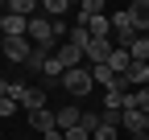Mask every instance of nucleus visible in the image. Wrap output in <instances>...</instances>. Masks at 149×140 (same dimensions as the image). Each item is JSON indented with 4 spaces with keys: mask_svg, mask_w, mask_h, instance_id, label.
I'll return each mask as SVG.
<instances>
[{
    "mask_svg": "<svg viewBox=\"0 0 149 140\" xmlns=\"http://www.w3.org/2000/svg\"><path fill=\"white\" fill-rule=\"evenodd\" d=\"M112 33H116V45L120 49H128L141 33H137V25H133V16H128V8L124 12H112Z\"/></svg>",
    "mask_w": 149,
    "mask_h": 140,
    "instance_id": "obj_1",
    "label": "nucleus"
},
{
    "mask_svg": "<svg viewBox=\"0 0 149 140\" xmlns=\"http://www.w3.org/2000/svg\"><path fill=\"white\" fill-rule=\"evenodd\" d=\"M62 86H66L74 99H83V95H91V86H95V82H91V70H87V66H74V70L62 74Z\"/></svg>",
    "mask_w": 149,
    "mask_h": 140,
    "instance_id": "obj_2",
    "label": "nucleus"
},
{
    "mask_svg": "<svg viewBox=\"0 0 149 140\" xmlns=\"http://www.w3.org/2000/svg\"><path fill=\"white\" fill-rule=\"evenodd\" d=\"M0 54H4L8 62H29L33 41H25V37H0Z\"/></svg>",
    "mask_w": 149,
    "mask_h": 140,
    "instance_id": "obj_3",
    "label": "nucleus"
},
{
    "mask_svg": "<svg viewBox=\"0 0 149 140\" xmlns=\"http://www.w3.org/2000/svg\"><path fill=\"white\" fill-rule=\"evenodd\" d=\"M29 41L33 45H54V21L50 16H29Z\"/></svg>",
    "mask_w": 149,
    "mask_h": 140,
    "instance_id": "obj_4",
    "label": "nucleus"
},
{
    "mask_svg": "<svg viewBox=\"0 0 149 140\" xmlns=\"http://www.w3.org/2000/svg\"><path fill=\"white\" fill-rule=\"evenodd\" d=\"M54 62H58V70L66 74V70H74V66H83V49L66 41V45H58V49H54Z\"/></svg>",
    "mask_w": 149,
    "mask_h": 140,
    "instance_id": "obj_5",
    "label": "nucleus"
},
{
    "mask_svg": "<svg viewBox=\"0 0 149 140\" xmlns=\"http://www.w3.org/2000/svg\"><path fill=\"white\" fill-rule=\"evenodd\" d=\"M112 49H116V45H112L108 37H91V45L83 49V58H91V66H104L112 58Z\"/></svg>",
    "mask_w": 149,
    "mask_h": 140,
    "instance_id": "obj_6",
    "label": "nucleus"
},
{
    "mask_svg": "<svg viewBox=\"0 0 149 140\" xmlns=\"http://www.w3.org/2000/svg\"><path fill=\"white\" fill-rule=\"evenodd\" d=\"M120 78L128 82V91H133V86L145 91V86H149V62H133V66H128V74H120Z\"/></svg>",
    "mask_w": 149,
    "mask_h": 140,
    "instance_id": "obj_7",
    "label": "nucleus"
},
{
    "mask_svg": "<svg viewBox=\"0 0 149 140\" xmlns=\"http://www.w3.org/2000/svg\"><path fill=\"white\" fill-rule=\"evenodd\" d=\"M17 103H21V111H42L46 107V91H42V86H25Z\"/></svg>",
    "mask_w": 149,
    "mask_h": 140,
    "instance_id": "obj_8",
    "label": "nucleus"
},
{
    "mask_svg": "<svg viewBox=\"0 0 149 140\" xmlns=\"http://www.w3.org/2000/svg\"><path fill=\"white\" fill-rule=\"evenodd\" d=\"M29 128L46 136V132H54V128H58V115H54V111H46V107H42V111H29Z\"/></svg>",
    "mask_w": 149,
    "mask_h": 140,
    "instance_id": "obj_9",
    "label": "nucleus"
},
{
    "mask_svg": "<svg viewBox=\"0 0 149 140\" xmlns=\"http://www.w3.org/2000/svg\"><path fill=\"white\" fill-rule=\"evenodd\" d=\"M0 29H4V37H29V21L25 16H0Z\"/></svg>",
    "mask_w": 149,
    "mask_h": 140,
    "instance_id": "obj_10",
    "label": "nucleus"
},
{
    "mask_svg": "<svg viewBox=\"0 0 149 140\" xmlns=\"http://www.w3.org/2000/svg\"><path fill=\"white\" fill-rule=\"evenodd\" d=\"M120 128L128 136H145V111H133V107H124V119H120Z\"/></svg>",
    "mask_w": 149,
    "mask_h": 140,
    "instance_id": "obj_11",
    "label": "nucleus"
},
{
    "mask_svg": "<svg viewBox=\"0 0 149 140\" xmlns=\"http://www.w3.org/2000/svg\"><path fill=\"white\" fill-rule=\"evenodd\" d=\"M54 115H58V132H70V128H79V119H83V107H74V103H70V107H58Z\"/></svg>",
    "mask_w": 149,
    "mask_h": 140,
    "instance_id": "obj_12",
    "label": "nucleus"
},
{
    "mask_svg": "<svg viewBox=\"0 0 149 140\" xmlns=\"http://www.w3.org/2000/svg\"><path fill=\"white\" fill-rule=\"evenodd\" d=\"M128 16H133L137 33H149V0H137V4H128Z\"/></svg>",
    "mask_w": 149,
    "mask_h": 140,
    "instance_id": "obj_13",
    "label": "nucleus"
},
{
    "mask_svg": "<svg viewBox=\"0 0 149 140\" xmlns=\"http://www.w3.org/2000/svg\"><path fill=\"white\" fill-rule=\"evenodd\" d=\"M54 54H50V45H33V54H29V70H33V74H46V62H50Z\"/></svg>",
    "mask_w": 149,
    "mask_h": 140,
    "instance_id": "obj_14",
    "label": "nucleus"
},
{
    "mask_svg": "<svg viewBox=\"0 0 149 140\" xmlns=\"http://www.w3.org/2000/svg\"><path fill=\"white\" fill-rule=\"evenodd\" d=\"M108 66H112V74H128V66H133V54L128 49H112V58H108Z\"/></svg>",
    "mask_w": 149,
    "mask_h": 140,
    "instance_id": "obj_15",
    "label": "nucleus"
},
{
    "mask_svg": "<svg viewBox=\"0 0 149 140\" xmlns=\"http://www.w3.org/2000/svg\"><path fill=\"white\" fill-rule=\"evenodd\" d=\"M116 78H120V74H112L108 62H104V66H91V82H100L104 91H108V86H116Z\"/></svg>",
    "mask_w": 149,
    "mask_h": 140,
    "instance_id": "obj_16",
    "label": "nucleus"
},
{
    "mask_svg": "<svg viewBox=\"0 0 149 140\" xmlns=\"http://www.w3.org/2000/svg\"><path fill=\"white\" fill-rule=\"evenodd\" d=\"M4 12H8V16H25V21H29V12H37V4H33V0H8Z\"/></svg>",
    "mask_w": 149,
    "mask_h": 140,
    "instance_id": "obj_17",
    "label": "nucleus"
},
{
    "mask_svg": "<svg viewBox=\"0 0 149 140\" xmlns=\"http://www.w3.org/2000/svg\"><path fill=\"white\" fill-rule=\"evenodd\" d=\"M128 54H133V62H149V33H141V37L128 45Z\"/></svg>",
    "mask_w": 149,
    "mask_h": 140,
    "instance_id": "obj_18",
    "label": "nucleus"
},
{
    "mask_svg": "<svg viewBox=\"0 0 149 140\" xmlns=\"http://www.w3.org/2000/svg\"><path fill=\"white\" fill-rule=\"evenodd\" d=\"M70 4H66V0H46V4H42V12L50 16V21H62V12H66Z\"/></svg>",
    "mask_w": 149,
    "mask_h": 140,
    "instance_id": "obj_19",
    "label": "nucleus"
},
{
    "mask_svg": "<svg viewBox=\"0 0 149 140\" xmlns=\"http://www.w3.org/2000/svg\"><path fill=\"white\" fill-rule=\"evenodd\" d=\"M87 33H91V37H108V33H112V16H95V21L87 25Z\"/></svg>",
    "mask_w": 149,
    "mask_h": 140,
    "instance_id": "obj_20",
    "label": "nucleus"
},
{
    "mask_svg": "<svg viewBox=\"0 0 149 140\" xmlns=\"http://www.w3.org/2000/svg\"><path fill=\"white\" fill-rule=\"evenodd\" d=\"M66 41H70V45H79V49H87V45H91V33H87L83 25H70V37H66Z\"/></svg>",
    "mask_w": 149,
    "mask_h": 140,
    "instance_id": "obj_21",
    "label": "nucleus"
},
{
    "mask_svg": "<svg viewBox=\"0 0 149 140\" xmlns=\"http://www.w3.org/2000/svg\"><path fill=\"white\" fill-rule=\"evenodd\" d=\"M17 111H21L17 99H0V119H8V115H17Z\"/></svg>",
    "mask_w": 149,
    "mask_h": 140,
    "instance_id": "obj_22",
    "label": "nucleus"
},
{
    "mask_svg": "<svg viewBox=\"0 0 149 140\" xmlns=\"http://www.w3.org/2000/svg\"><path fill=\"white\" fill-rule=\"evenodd\" d=\"M116 136H120V128H108V124L95 128V140H116Z\"/></svg>",
    "mask_w": 149,
    "mask_h": 140,
    "instance_id": "obj_23",
    "label": "nucleus"
},
{
    "mask_svg": "<svg viewBox=\"0 0 149 140\" xmlns=\"http://www.w3.org/2000/svg\"><path fill=\"white\" fill-rule=\"evenodd\" d=\"M62 136H66V140H91V132H87L83 124H79V128H70V132H62Z\"/></svg>",
    "mask_w": 149,
    "mask_h": 140,
    "instance_id": "obj_24",
    "label": "nucleus"
},
{
    "mask_svg": "<svg viewBox=\"0 0 149 140\" xmlns=\"http://www.w3.org/2000/svg\"><path fill=\"white\" fill-rule=\"evenodd\" d=\"M42 140H66V136H62V132H58V128H54V132H46V136H42Z\"/></svg>",
    "mask_w": 149,
    "mask_h": 140,
    "instance_id": "obj_25",
    "label": "nucleus"
},
{
    "mask_svg": "<svg viewBox=\"0 0 149 140\" xmlns=\"http://www.w3.org/2000/svg\"><path fill=\"white\" fill-rule=\"evenodd\" d=\"M128 140H149V132H145V136H128Z\"/></svg>",
    "mask_w": 149,
    "mask_h": 140,
    "instance_id": "obj_26",
    "label": "nucleus"
},
{
    "mask_svg": "<svg viewBox=\"0 0 149 140\" xmlns=\"http://www.w3.org/2000/svg\"><path fill=\"white\" fill-rule=\"evenodd\" d=\"M145 132H149V115H145Z\"/></svg>",
    "mask_w": 149,
    "mask_h": 140,
    "instance_id": "obj_27",
    "label": "nucleus"
},
{
    "mask_svg": "<svg viewBox=\"0 0 149 140\" xmlns=\"http://www.w3.org/2000/svg\"><path fill=\"white\" fill-rule=\"evenodd\" d=\"M0 37H4V29H0Z\"/></svg>",
    "mask_w": 149,
    "mask_h": 140,
    "instance_id": "obj_28",
    "label": "nucleus"
}]
</instances>
